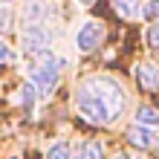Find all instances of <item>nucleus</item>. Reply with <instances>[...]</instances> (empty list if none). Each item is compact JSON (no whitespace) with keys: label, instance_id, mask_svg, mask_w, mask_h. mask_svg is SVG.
<instances>
[{"label":"nucleus","instance_id":"nucleus-1","mask_svg":"<svg viewBox=\"0 0 159 159\" xmlns=\"http://www.w3.org/2000/svg\"><path fill=\"white\" fill-rule=\"evenodd\" d=\"M75 110L93 125H110L125 110V90L116 78L96 75L75 93Z\"/></svg>","mask_w":159,"mask_h":159},{"label":"nucleus","instance_id":"nucleus-2","mask_svg":"<svg viewBox=\"0 0 159 159\" xmlns=\"http://www.w3.org/2000/svg\"><path fill=\"white\" fill-rule=\"evenodd\" d=\"M58 75H61V61L55 58L52 52H46L38 58V64L29 70V81L38 87L41 96H49L55 90V84H58Z\"/></svg>","mask_w":159,"mask_h":159},{"label":"nucleus","instance_id":"nucleus-3","mask_svg":"<svg viewBox=\"0 0 159 159\" xmlns=\"http://www.w3.org/2000/svg\"><path fill=\"white\" fill-rule=\"evenodd\" d=\"M49 43H52V32H49V26H46V23H29L20 32V46H23L26 52H41V55H46Z\"/></svg>","mask_w":159,"mask_h":159},{"label":"nucleus","instance_id":"nucleus-4","mask_svg":"<svg viewBox=\"0 0 159 159\" xmlns=\"http://www.w3.org/2000/svg\"><path fill=\"white\" fill-rule=\"evenodd\" d=\"M101 41H104V23H101V20H84L81 29H78V35H75L78 49L90 52V49H96Z\"/></svg>","mask_w":159,"mask_h":159},{"label":"nucleus","instance_id":"nucleus-5","mask_svg":"<svg viewBox=\"0 0 159 159\" xmlns=\"http://www.w3.org/2000/svg\"><path fill=\"white\" fill-rule=\"evenodd\" d=\"M55 15L52 0H26L23 3V17L29 23H46V17Z\"/></svg>","mask_w":159,"mask_h":159},{"label":"nucleus","instance_id":"nucleus-6","mask_svg":"<svg viewBox=\"0 0 159 159\" xmlns=\"http://www.w3.org/2000/svg\"><path fill=\"white\" fill-rule=\"evenodd\" d=\"M127 139H130V145L139 148V151H151V148L159 145V136H156V130L153 127H142V125H133L127 130Z\"/></svg>","mask_w":159,"mask_h":159},{"label":"nucleus","instance_id":"nucleus-7","mask_svg":"<svg viewBox=\"0 0 159 159\" xmlns=\"http://www.w3.org/2000/svg\"><path fill=\"white\" fill-rule=\"evenodd\" d=\"M136 78L142 81L148 90H156L159 87V70L153 67V64H139V67H136Z\"/></svg>","mask_w":159,"mask_h":159},{"label":"nucleus","instance_id":"nucleus-8","mask_svg":"<svg viewBox=\"0 0 159 159\" xmlns=\"http://www.w3.org/2000/svg\"><path fill=\"white\" fill-rule=\"evenodd\" d=\"M136 125H142V127H159V110L156 107H139L136 110Z\"/></svg>","mask_w":159,"mask_h":159},{"label":"nucleus","instance_id":"nucleus-9","mask_svg":"<svg viewBox=\"0 0 159 159\" xmlns=\"http://www.w3.org/2000/svg\"><path fill=\"white\" fill-rule=\"evenodd\" d=\"M113 6H116V12L121 17H136V15H142V0H113Z\"/></svg>","mask_w":159,"mask_h":159},{"label":"nucleus","instance_id":"nucleus-10","mask_svg":"<svg viewBox=\"0 0 159 159\" xmlns=\"http://www.w3.org/2000/svg\"><path fill=\"white\" fill-rule=\"evenodd\" d=\"M35 96H38V87L29 81V84H23V87L15 93V101H17V104H23V107H29L32 101H35Z\"/></svg>","mask_w":159,"mask_h":159},{"label":"nucleus","instance_id":"nucleus-11","mask_svg":"<svg viewBox=\"0 0 159 159\" xmlns=\"http://www.w3.org/2000/svg\"><path fill=\"white\" fill-rule=\"evenodd\" d=\"M104 151H101V142H84L81 151H78V159H101Z\"/></svg>","mask_w":159,"mask_h":159},{"label":"nucleus","instance_id":"nucleus-12","mask_svg":"<svg viewBox=\"0 0 159 159\" xmlns=\"http://www.w3.org/2000/svg\"><path fill=\"white\" fill-rule=\"evenodd\" d=\"M70 145H64V142H55L49 151H46V159H70Z\"/></svg>","mask_w":159,"mask_h":159},{"label":"nucleus","instance_id":"nucleus-13","mask_svg":"<svg viewBox=\"0 0 159 159\" xmlns=\"http://www.w3.org/2000/svg\"><path fill=\"white\" fill-rule=\"evenodd\" d=\"M142 17H148V20H159V0H151V3L142 9Z\"/></svg>","mask_w":159,"mask_h":159},{"label":"nucleus","instance_id":"nucleus-14","mask_svg":"<svg viewBox=\"0 0 159 159\" xmlns=\"http://www.w3.org/2000/svg\"><path fill=\"white\" fill-rule=\"evenodd\" d=\"M148 43H151L153 49H159V23H153L151 29H148Z\"/></svg>","mask_w":159,"mask_h":159},{"label":"nucleus","instance_id":"nucleus-15","mask_svg":"<svg viewBox=\"0 0 159 159\" xmlns=\"http://www.w3.org/2000/svg\"><path fill=\"white\" fill-rule=\"evenodd\" d=\"M0 52H3V61H12V49H9V46L3 43V46H0Z\"/></svg>","mask_w":159,"mask_h":159},{"label":"nucleus","instance_id":"nucleus-16","mask_svg":"<svg viewBox=\"0 0 159 159\" xmlns=\"http://www.w3.org/2000/svg\"><path fill=\"white\" fill-rule=\"evenodd\" d=\"M9 3H12V0H3V6H9Z\"/></svg>","mask_w":159,"mask_h":159},{"label":"nucleus","instance_id":"nucleus-17","mask_svg":"<svg viewBox=\"0 0 159 159\" xmlns=\"http://www.w3.org/2000/svg\"><path fill=\"white\" fill-rule=\"evenodd\" d=\"M81 3H87V0H81Z\"/></svg>","mask_w":159,"mask_h":159}]
</instances>
